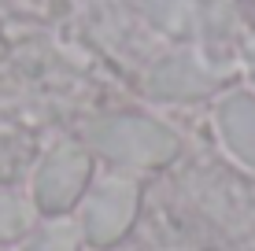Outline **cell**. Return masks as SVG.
Instances as JSON below:
<instances>
[{
	"label": "cell",
	"instance_id": "cell-6",
	"mask_svg": "<svg viewBox=\"0 0 255 251\" xmlns=\"http://www.w3.org/2000/svg\"><path fill=\"white\" fill-rule=\"evenodd\" d=\"M22 222H26L22 207L15 203V200H7V196H0V237H11Z\"/></svg>",
	"mask_w": 255,
	"mask_h": 251
},
{
	"label": "cell",
	"instance_id": "cell-4",
	"mask_svg": "<svg viewBox=\"0 0 255 251\" xmlns=\"http://www.w3.org/2000/svg\"><path fill=\"white\" fill-rule=\"evenodd\" d=\"M226 137L233 141V148L244 159L255 163V107H248V103L226 107Z\"/></svg>",
	"mask_w": 255,
	"mask_h": 251
},
{
	"label": "cell",
	"instance_id": "cell-3",
	"mask_svg": "<svg viewBox=\"0 0 255 251\" xmlns=\"http://www.w3.org/2000/svg\"><path fill=\"white\" fill-rule=\"evenodd\" d=\"M85 177V159H78L74 152H63L48 163V170L41 174V200L48 207H63L70 196L78 192Z\"/></svg>",
	"mask_w": 255,
	"mask_h": 251
},
{
	"label": "cell",
	"instance_id": "cell-2",
	"mask_svg": "<svg viewBox=\"0 0 255 251\" xmlns=\"http://www.w3.org/2000/svg\"><path fill=\"white\" fill-rule=\"evenodd\" d=\"M129 214H133V188L126 181H108V185L96 188V196L89 200L85 222H89V237L108 244L126 229Z\"/></svg>",
	"mask_w": 255,
	"mask_h": 251
},
{
	"label": "cell",
	"instance_id": "cell-1",
	"mask_svg": "<svg viewBox=\"0 0 255 251\" xmlns=\"http://www.w3.org/2000/svg\"><path fill=\"white\" fill-rule=\"evenodd\" d=\"M100 144L119 159H133V163H148V159H163L174 152V141L163 129L148 126V122H115L100 133Z\"/></svg>",
	"mask_w": 255,
	"mask_h": 251
},
{
	"label": "cell",
	"instance_id": "cell-5",
	"mask_svg": "<svg viewBox=\"0 0 255 251\" xmlns=\"http://www.w3.org/2000/svg\"><path fill=\"white\" fill-rule=\"evenodd\" d=\"M33 251H74V229L70 226H52Z\"/></svg>",
	"mask_w": 255,
	"mask_h": 251
}]
</instances>
